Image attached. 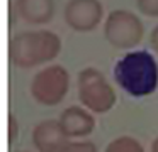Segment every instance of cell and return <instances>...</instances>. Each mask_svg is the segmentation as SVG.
Here are the masks:
<instances>
[{
  "instance_id": "obj_5",
  "label": "cell",
  "mask_w": 158,
  "mask_h": 152,
  "mask_svg": "<svg viewBox=\"0 0 158 152\" xmlns=\"http://www.w3.org/2000/svg\"><path fill=\"white\" fill-rule=\"evenodd\" d=\"M31 95L39 105H60L70 90V74L61 64H49L32 76L29 84Z\"/></svg>"
},
{
  "instance_id": "obj_13",
  "label": "cell",
  "mask_w": 158,
  "mask_h": 152,
  "mask_svg": "<svg viewBox=\"0 0 158 152\" xmlns=\"http://www.w3.org/2000/svg\"><path fill=\"white\" fill-rule=\"evenodd\" d=\"M17 134H19V125H17V118H15V115L9 113V142H14L15 138H17Z\"/></svg>"
},
{
  "instance_id": "obj_6",
  "label": "cell",
  "mask_w": 158,
  "mask_h": 152,
  "mask_svg": "<svg viewBox=\"0 0 158 152\" xmlns=\"http://www.w3.org/2000/svg\"><path fill=\"white\" fill-rule=\"evenodd\" d=\"M63 19L75 32H92L104 19V5L100 0H68Z\"/></svg>"
},
{
  "instance_id": "obj_9",
  "label": "cell",
  "mask_w": 158,
  "mask_h": 152,
  "mask_svg": "<svg viewBox=\"0 0 158 152\" xmlns=\"http://www.w3.org/2000/svg\"><path fill=\"white\" fill-rule=\"evenodd\" d=\"M17 14L31 25H43L53 20L56 10L55 0H15Z\"/></svg>"
},
{
  "instance_id": "obj_12",
  "label": "cell",
  "mask_w": 158,
  "mask_h": 152,
  "mask_svg": "<svg viewBox=\"0 0 158 152\" xmlns=\"http://www.w3.org/2000/svg\"><path fill=\"white\" fill-rule=\"evenodd\" d=\"M136 9L143 15L158 19V0H136Z\"/></svg>"
},
{
  "instance_id": "obj_8",
  "label": "cell",
  "mask_w": 158,
  "mask_h": 152,
  "mask_svg": "<svg viewBox=\"0 0 158 152\" xmlns=\"http://www.w3.org/2000/svg\"><path fill=\"white\" fill-rule=\"evenodd\" d=\"M61 128L68 137H85L95 128V118L85 107L72 105L65 108L58 118Z\"/></svg>"
},
{
  "instance_id": "obj_3",
  "label": "cell",
  "mask_w": 158,
  "mask_h": 152,
  "mask_svg": "<svg viewBox=\"0 0 158 152\" xmlns=\"http://www.w3.org/2000/svg\"><path fill=\"white\" fill-rule=\"evenodd\" d=\"M78 100L92 113H106L116 105V91L106 74L97 68H85L77 78Z\"/></svg>"
},
{
  "instance_id": "obj_2",
  "label": "cell",
  "mask_w": 158,
  "mask_h": 152,
  "mask_svg": "<svg viewBox=\"0 0 158 152\" xmlns=\"http://www.w3.org/2000/svg\"><path fill=\"white\" fill-rule=\"evenodd\" d=\"M61 53V39L53 30H24L9 39L7 57L12 66L29 69L56 59Z\"/></svg>"
},
{
  "instance_id": "obj_7",
  "label": "cell",
  "mask_w": 158,
  "mask_h": 152,
  "mask_svg": "<svg viewBox=\"0 0 158 152\" xmlns=\"http://www.w3.org/2000/svg\"><path fill=\"white\" fill-rule=\"evenodd\" d=\"M68 138L58 120H43L32 130V142L39 152H58Z\"/></svg>"
},
{
  "instance_id": "obj_10",
  "label": "cell",
  "mask_w": 158,
  "mask_h": 152,
  "mask_svg": "<svg viewBox=\"0 0 158 152\" xmlns=\"http://www.w3.org/2000/svg\"><path fill=\"white\" fill-rule=\"evenodd\" d=\"M104 152H144V149L136 138L129 137V135H123V137L114 138Z\"/></svg>"
},
{
  "instance_id": "obj_15",
  "label": "cell",
  "mask_w": 158,
  "mask_h": 152,
  "mask_svg": "<svg viewBox=\"0 0 158 152\" xmlns=\"http://www.w3.org/2000/svg\"><path fill=\"white\" fill-rule=\"evenodd\" d=\"M151 152H158V137L153 140V144H151Z\"/></svg>"
},
{
  "instance_id": "obj_11",
  "label": "cell",
  "mask_w": 158,
  "mask_h": 152,
  "mask_svg": "<svg viewBox=\"0 0 158 152\" xmlns=\"http://www.w3.org/2000/svg\"><path fill=\"white\" fill-rule=\"evenodd\" d=\"M58 152H97V147L94 142L85 140V142H68L63 145Z\"/></svg>"
},
{
  "instance_id": "obj_1",
  "label": "cell",
  "mask_w": 158,
  "mask_h": 152,
  "mask_svg": "<svg viewBox=\"0 0 158 152\" xmlns=\"http://www.w3.org/2000/svg\"><path fill=\"white\" fill-rule=\"evenodd\" d=\"M114 80L129 96L143 98L158 88V63L146 49L126 53L114 64Z\"/></svg>"
},
{
  "instance_id": "obj_14",
  "label": "cell",
  "mask_w": 158,
  "mask_h": 152,
  "mask_svg": "<svg viewBox=\"0 0 158 152\" xmlns=\"http://www.w3.org/2000/svg\"><path fill=\"white\" fill-rule=\"evenodd\" d=\"M150 46H151V49H153L155 53H158V24L150 32Z\"/></svg>"
},
{
  "instance_id": "obj_4",
  "label": "cell",
  "mask_w": 158,
  "mask_h": 152,
  "mask_svg": "<svg viewBox=\"0 0 158 152\" xmlns=\"http://www.w3.org/2000/svg\"><path fill=\"white\" fill-rule=\"evenodd\" d=\"M144 36L141 19L131 10L116 9L104 20V37L116 49H133Z\"/></svg>"
}]
</instances>
